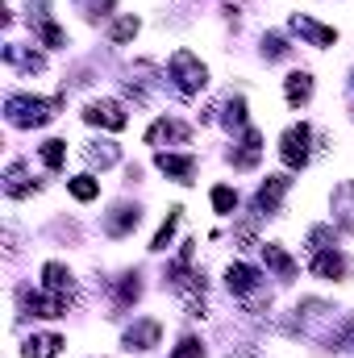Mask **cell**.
<instances>
[{
  "mask_svg": "<svg viewBox=\"0 0 354 358\" xmlns=\"http://www.w3.org/2000/svg\"><path fill=\"white\" fill-rule=\"evenodd\" d=\"M213 208H217V213H234V208H238V192L225 187V183H217V187H213Z\"/></svg>",
  "mask_w": 354,
  "mask_h": 358,
  "instance_id": "f1b7e54d",
  "label": "cell"
},
{
  "mask_svg": "<svg viewBox=\"0 0 354 358\" xmlns=\"http://www.w3.org/2000/svg\"><path fill=\"white\" fill-rule=\"evenodd\" d=\"M142 296V283H138V275H125L121 283H117V308H125V304H134Z\"/></svg>",
  "mask_w": 354,
  "mask_h": 358,
  "instance_id": "484cf974",
  "label": "cell"
},
{
  "mask_svg": "<svg viewBox=\"0 0 354 358\" xmlns=\"http://www.w3.org/2000/svg\"><path fill=\"white\" fill-rule=\"evenodd\" d=\"M288 50H292L288 38H279V34H267L263 38V55L267 59H288Z\"/></svg>",
  "mask_w": 354,
  "mask_h": 358,
  "instance_id": "f546056e",
  "label": "cell"
},
{
  "mask_svg": "<svg viewBox=\"0 0 354 358\" xmlns=\"http://www.w3.org/2000/svg\"><path fill=\"white\" fill-rule=\"evenodd\" d=\"M334 221H338V229L354 234V183H338V192H334Z\"/></svg>",
  "mask_w": 354,
  "mask_h": 358,
  "instance_id": "8fae6325",
  "label": "cell"
},
{
  "mask_svg": "<svg viewBox=\"0 0 354 358\" xmlns=\"http://www.w3.org/2000/svg\"><path fill=\"white\" fill-rule=\"evenodd\" d=\"M225 283H229V292H234V296L250 300V296L263 287V275H259L255 267H246V263H234V267L225 271Z\"/></svg>",
  "mask_w": 354,
  "mask_h": 358,
  "instance_id": "8992f818",
  "label": "cell"
},
{
  "mask_svg": "<svg viewBox=\"0 0 354 358\" xmlns=\"http://www.w3.org/2000/svg\"><path fill=\"white\" fill-rule=\"evenodd\" d=\"M283 96H288V104H292V108L309 104V100H313V76H309V71H292V76H288V84H283Z\"/></svg>",
  "mask_w": 354,
  "mask_h": 358,
  "instance_id": "4fadbf2b",
  "label": "cell"
},
{
  "mask_svg": "<svg viewBox=\"0 0 354 358\" xmlns=\"http://www.w3.org/2000/svg\"><path fill=\"white\" fill-rule=\"evenodd\" d=\"M313 275L321 279H342L346 275V259L330 246V250H313Z\"/></svg>",
  "mask_w": 354,
  "mask_h": 358,
  "instance_id": "7c38bea8",
  "label": "cell"
},
{
  "mask_svg": "<svg viewBox=\"0 0 354 358\" xmlns=\"http://www.w3.org/2000/svg\"><path fill=\"white\" fill-rule=\"evenodd\" d=\"M134 34H138V17H121L113 29H108V38L117 42V46H125V42H134Z\"/></svg>",
  "mask_w": 354,
  "mask_h": 358,
  "instance_id": "83f0119b",
  "label": "cell"
},
{
  "mask_svg": "<svg viewBox=\"0 0 354 358\" xmlns=\"http://www.w3.org/2000/svg\"><path fill=\"white\" fill-rule=\"evenodd\" d=\"M84 121L88 125H104V129H125V108L117 104V100H92L88 108H84Z\"/></svg>",
  "mask_w": 354,
  "mask_h": 358,
  "instance_id": "5b68a950",
  "label": "cell"
},
{
  "mask_svg": "<svg viewBox=\"0 0 354 358\" xmlns=\"http://www.w3.org/2000/svg\"><path fill=\"white\" fill-rule=\"evenodd\" d=\"M288 187H292V179H288V176H267V183L259 187V196H255V213H259V217L279 213V204H283Z\"/></svg>",
  "mask_w": 354,
  "mask_h": 358,
  "instance_id": "277c9868",
  "label": "cell"
},
{
  "mask_svg": "<svg viewBox=\"0 0 354 358\" xmlns=\"http://www.w3.org/2000/svg\"><path fill=\"white\" fill-rule=\"evenodd\" d=\"M4 59H8L13 67H21V71H29V76L46 67V63H42L38 55H29V50H21V46H4Z\"/></svg>",
  "mask_w": 354,
  "mask_h": 358,
  "instance_id": "ffe728a7",
  "label": "cell"
},
{
  "mask_svg": "<svg viewBox=\"0 0 354 358\" xmlns=\"http://www.w3.org/2000/svg\"><path fill=\"white\" fill-rule=\"evenodd\" d=\"M263 259H267V267L275 271L279 279H292V275H296V263H292V259H288V250H283V246H275V242H267V246H263Z\"/></svg>",
  "mask_w": 354,
  "mask_h": 358,
  "instance_id": "ac0fdd59",
  "label": "cell"
},
{
  "mask_svg": "<svg viewBox=\"0 0 354 358\" xmlns=\"http://www.w3.org/2000/svg\"><path fill=\"white\" fill-rule=\"evenodd\" d=\"M292 29H296L300 38H309L313 46H334V42H338V34H334L330 25H317L313 17H300V13L292 17Z\"/></svg>",
  "mask_w": 354,
  "mask_h": 358,
  "instance_id": "30bf717a",
  "label": "cell"
},
{
  "mask_svg": "<svg viewBox=\"0 0 354 358\" xmlns=\"http://www.w3.org/2000/svg\"><path fill=\"white\" fill-rule=\"evenodd\" d=\"M146 142L150 146H159V142H187V125H179V121H155L150 129H146Z\"/></svg>",
  "mask_w": 354,
  "mask_h": 358,
  "instance_id": "5bb4252c",
  "label": "cell"
},
{
  "mask_svg": "<svg viewBox=\"0 0 354 358\" xmlns=\"http://www.w3.org/2000/svg\"><path fill=\"white\" fill-rule=\"evenodd\" d=\"M42 283H46V292H55V296H71V271L63 267V263H46V267H42Z\"/></svg>",
  "mask_w": 354,
  "mask_h": 358,
  "instance_id": "e0dca14e",
  "label": "cell"
},
{
  "mask_svg": "<svg viewBox=\"0 0 354 358\" xmlns=\"http://www.w3.org/2000/svg\"><path fill=\"white\" fill-rule=\"evenodd\" d=\"M179 213H183V208H171V213H167V221H163V229L155 234L150 250H167V246H171V238H176V225H179Z\"/></svg>",
  "mask_w": 354,
  "mask_h": 358,
  "instance_id": "d4e9b609",
  "label": "cell"
},
{
  "mask_svg": "<svg viewBox=\"0 0 354 358\" xmlns=\"http://www.w3.org/2000/svg\"><path fill=\"white\" fill-rule=\"evenodd\" d=\"M38 38H42V46H67V34H63L46 13L38 17Z\"/></svg>",
  "mask_w": 354,
  "mask_h": 358,
  "instance_id": "603a6c76",
  "label": "cell"
},
{
  "mask_svg": "<svg viewBox=\"0 0 354 358\" xmlns=\"http://www.w3.org/2000/svg\"><path fill=\"white\" fill-rule=\"evenodd\" d=\"M63 159H67V142H63V138L42 142V163H46L50 171H59V167H63Z\"/></svg>",
  "mask_w": 354,
  "mask_h": 358,
  "instance_id": "cb8c5ba5",
  "label": "cell"
},
{
  "mask_svg": "<svg viewBox=\"0 0 354 358\" xmlns=\"http://www.w3.org/2000/svg\"><path fill=\"white\" fill-rule=\"evenodd\" d=\"M159 338H163L159 321H138L125 329V350H150V346H159Z\"/></svg>",
  "mask_w": 354,
  "mask_h": 358,
  "instance_id": "ba28073f",
  "label": "cell"
},
{
  "mask_svg": "<svg viewBox=\"0 0 354 358\" xmlns=\"http://www.w3.org/2000/svg\"><path fill=\"white\" fill-rule=\"evenodd\" d=\"M67 187H71V196H76V200H96V196H100V183H96L92 176H76Z\"/></svg>",
  "mask_w": 354,
  "mask_h": 358,
  "instance_id": "4316f807",
  "label": "cell"
},
{
  "mask_svg": "<svg viewBox=\"0 0 354 358\" xmlns=\"http://www.w3.org/2000/svg\"><path fill=\"white\" fill-rule=\"evenodd\" d=\"M59 108H63V96H50V100H42V96H8L4 100V117L17 129H38L50 117H59Z\"/></svg>",
  "mask_w": 354,
  "mask_h": 358,
  "instance_id": "6da1fadb",
  "label": "cell"
},
{
  "mask_svg": "<svg viewBox=\"0 0 354 358\" xmlns=\"http://www.w3.org/2000/svg\"><path fill=\"white\" fill-rule=\"evenodd\" d=\"M167 71H171V84H176L179 96H196V92L208 84V71H204V63L192 50H176L171 63H167Z\"/></svg>",
  "mask_w": 354,
  "mask_h": 358,
  "instance_id": "7a4b0ae2",
  "label": "cell"
},
{
  "mask_svg": "<svg viewBox=\"0 0 354 358\" xmlns=\"http://www.w3.org/2000/svg\"><path fill=\"white\" fill-rule=\"evenodd\" d=\"M155 163H159L163 176L179 179V183H192V176H196V159H192V155H167V150H159Z\"/></svg>",
  "mask_w": 354,
  "mask_h": 358,
  "instance_id": "9c48e42d",
  "label": "cell"
},
{
  "mask_svg": "<svg viewBox=\"0 0 354 358\" xmlns=\"http://www.w3.org/2000/svg\"><path fill=\"white\" fill-rule=\"evenodd\" d=\"M138 221H142L138 204H117V208L104 217V234H108V238H125L129 229H138Z\"/></svg>",
  "mask_w": 354,
  "mask_h": 358,
  "instance_id": "52a82bcc",
  "label": "cell"
},
{
  "mask_svg": "<svg viewBox=\"0 0 354 358\" xmlns=\"http://www.w3.org/2000/svg\"><path fill=\"white\" fill-rule=\"evenodd\" d=\"M59 350H63V338H59V334H38V338H29V342L21 346L25 358H55Z\"/></svg>",
  "mask_w": 354,
  "mask_h": 358,
  "instance_id": "9a60e30c",
  "label": "cell"
},
{
  "mask_svg": "<svg viewBox=\"0 0 354 358\" xmlns=\"http://www.w3.org/2000/svg\"><path fill=\"white\" fill-rule=\"evenodd\" d=\"M113 4H117V0H76V8H80L84 17H104Z\"/></svg>",
  "mask_w": 354,
  "mask_h": 358,
  "instance_id": "4dcf8cb0",
  "label": "cell"
},
{
  "mask_svg": "<svg viewBox=\"0 0 354 358\" xmlns=\"http://www.w3.org/2000/svg\"><path fill=\"white\" fill-rule=\"evenodd\" d=\"M309 142H313V129H309V125H292V129H283V138H279V159H283L288 171L309 167V155H313Z\"/></svg>",
  "mask_w": 354,
  "mask_h": 358,
  "instance_id": "3957f363",
  "label": "cell"
},
{
  "mask_svg": "<svg viewBox=\"0 0 354 358\" xmlns=\"http://www.w3.org/2000/svg\"><path fill=\"white\" fill-rule=\"evenodd\" d=\"M221 121H225V129H250V125H246V100H242V96H229Z\"/></svg>",
  "mask_w": 354,
  "mask_h": 358,
  "instance_id": "44dd1931",
  "label": "cell"
},
{
  "mask_svg": "<svg viewBox=\"0 0 354 358\" xmlns=\"http://www.w3.org/2000/svg\"><path fill=\"white\" fill-rule=\"evenodd\" d=\"M259 146H263V138H259L255 129H242V150H238V155H229V159H234V167H238V171L255 167V163H259Z\"/></svg>",
  "mask_w": 354,
  "mask_h": 358,
  "instance_id": "2e32d148",
  "label": "cell"
},
{
  "mask_svg": "<svg viewBox=\"0 0 354 358\" xmlns=\"http://www.w3.org/2000/svg\"><path fill=\"white\" fill-rule=\"evenodd\" d=\"M84 155H88L92 167H113V163H117V146H113V142H92Z\"/></svg>",
  "mask_w": 354,
  "mask_h": 358,
  "instance_id": "7402d4cb",
  "label": "cell"
},
{
  "mask_svg": "<svg viewBox=\"0 0 354 358\" xmlns=\"http://www.w3.org/2000/svg\"><path fill=\"white\" fill-rule=\"evenodd\" d=\"M171 358H204V346H200L196 338H183L176 350H171Z\"/></svg>",
  "mask_w": 354,
  "mask_h": 358,
  "instance_id": "1f68e13d",
  "label": "cell"
},
{
  "mask_svg": "<svg viewBox=\"0 0 354 358\" xmlns=\"http://www.w3.org/2000/svg\"><path fill=\"white\" fill-rule=\"evenodd\" d=\"M4 192H8V196H29V192H34V183L25 176V163H8V171H4Z\"/></svg>",
  "mask_w": 354,
  "mask_h": 358,
  "instance_id": "d6986e66",
  "label": "cell"
}]
</instances>
